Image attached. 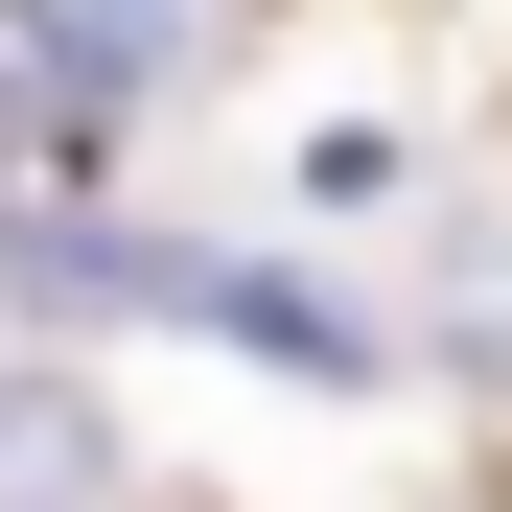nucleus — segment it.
Returning <instances> with one entry per match:
<instances>
[{
  "label": "nucleus",
  "instance_id": "nucleus-1",
  "mask_svg": "<svg viewBox=\"0 0 512 512\" xmlns=\"http://www.w3.org/2000/svg\"><path fill=\"white\" fill-rule=\"evenodd\" d=\"M94 489H117V419L70 373H0V512H94Z\"/></svg>",
  "mask_w": 512,
  "mask_h": 512
},
{
  "label": "nucleus",
  "instance_id": "nucleus-2",
  "mask_svg": "<svg viewBox=\"0 0 512 512\" xmlns=\"http://www.w3.org/2000/svg\"><path fill=\"white\" fill-rule=\"evenodd\" d=\"M163 47H187V0H24V70L47 94H140Z\"/></svg>",
  "mask_w": 512,
  "mask_h": 512
},
{
  "label": "nucleus",
  "instance_id": "nucleus-3",
  "mask_svg": "<svg viewBox=\"0 0 512 512\" xmlns=\"http://www.w3.org/2000/svg\"><path fill=\"white\" fill-rule=\"evenodd\" d=\"M47 210V70H0V233Z\"/></svg>",
  "mask_w": 512,
  "mask_h": 512
}]
</instances>
